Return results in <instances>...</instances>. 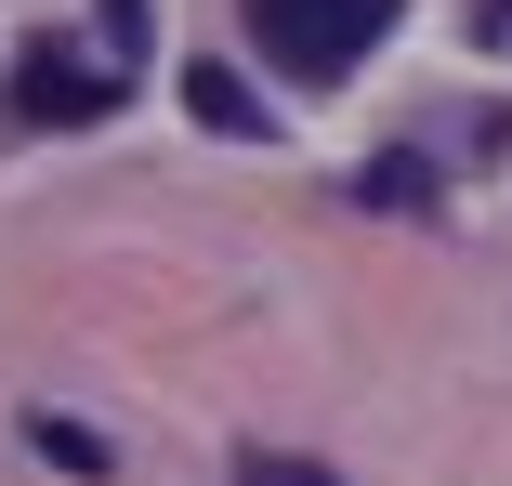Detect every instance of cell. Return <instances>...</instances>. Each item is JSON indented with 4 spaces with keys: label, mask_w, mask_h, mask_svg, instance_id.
<instances>
[{
    "label": "cell",
    "mask_w": 512,
    "mask_h": 486,
    "mask_svg": "<svg viewBox=\"0 0 512 486\" xmlns=\"http://www.w3.org/2000/svg\"><path fill=\"white\" fill-rule=\"evenodd\" d=\"M106 106H119V66H92L66 40H40L14 66V119H40V132H79V119H106Z\"/></svg>",
    "instance_id": "2"
},
{
    "label": "cell",
    "mask_w": 512,
    "mask_h": 486,
    "mask_svg": "<svg viewBox=\"0 0 512 486\" xmlns=\"http://www.w3.org/2000/svg\"><path fill=\"white\" fill-rule=\"evenodd\" d=\"M237 486H342V473H316V460H289V447H250V460H237Z\"/></svg>",
    "instance_id": "4"
},
{
    "label": "cell",
    "mask_w": 512,
    "mask_h": 486,
    "mask_svg": "<svg viewBox=\"0 0 512 486\" xmlns=\"http://www.w3.org/2000/svg\"><path fill=\"white\" fill-rule=\"evenodd\" d=\"M184 106L211 119V132H237V145H263V132H276V119H263V92H250L237 66H184Z\"/></svg>",
    "instance_id": "3"
},
{
    "label": "cell",
    "mask_w": 512,
    "mask_h": 486,
    "mask_svg": "<svg viewBox=\"0 0 512 486\" xmlns=\"http://www.w3.org/2000/svg\"><path fill=\"white\" fill-rule=\"evenodd\" d=\"M381 27H394V0H250V40L289 66V79H355L368 53H381Z\"/></svg>",
    "instance_id": "1"
},
{
    "label": "cell",
    "mask_w": 512,
    "mask_h": 486,
    "mask_svg": "<svg viewBox=\"0 0 512 486\" xmlns=\"http://www.w3.org/2000/svg\"><path fill=\"white\" fill-rule=\"evenodd\" d=\"M106 27H119V66L145 53V0H106Z\"/></svg>",
    "instance_id": "5"
}]
</instances>
